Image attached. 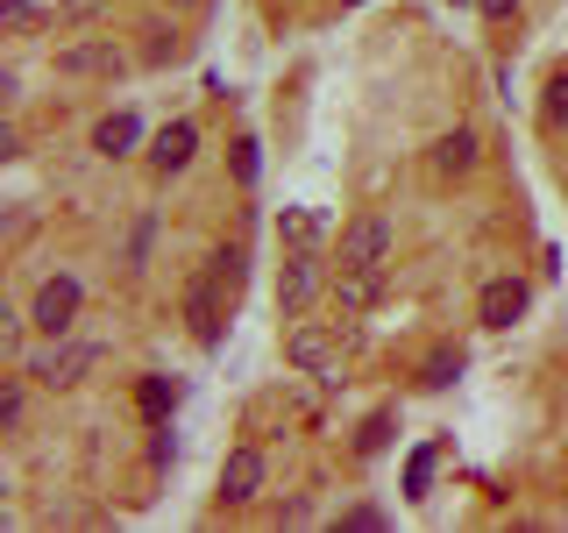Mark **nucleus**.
<instances>
[{
    "instance_id": "13",
    "label": "nucleus",
    "mask_w": 568,
    "mask_h": 533,
    "mask_svg": "<svg viewBox=\"0 0 568 533\" xmlns=\"http://www.w3.org/2000/svg\"><path fill=\"white\" fill-rule=\"evenodd\" d=\"M135 142H142V121L129 114V107H121V114H106L100 129H93V150H100V157H129Z\"/></svg>"
},
{
    "instance_id": "1",
    "label": "nucleus",
    "mask_w": 568,
    "mask_h": 533,
    "mask_svg": "<svg viewBox=\"0 0 568 533\" xmlns=\"http://www.w3.org/2000/svg\"><path fill=\"white\" fill-rule=\"evenodd\" d=\"M79 306H85V284L71 278V271H58V278L36 284V299H29V328L43 334V342H58V334H71Z\"/></svg>"
},
{
    "instance_id": "7",
    "label": "nucleus",
    "mask_w": 568,
    "mask_h": 533,
    "mask_svg": "<svg viewBox=\"0 0 568 533\" xmlns=\"http://www.w3.org/2000/svg\"><path fill=\"white\" fill-rule=\"evenodd\" d=\"M334 355H342V334L334 328H292V342H284V363L306 370V378H327Z\"/></svg>"
},
{
    "instance_id": "5",
    "label": "nucleus",
    "mask_w": 568,
    "mask_h": 533,
    "mask_svg": "<svg viewBox=\"0 0 568 533\" xmlns=\"http://www.w3.org/2000/svg\"><path fill=\"white\" fill-rule=\"evenodd\" d=\"M320 284H327V271H320V249H292V257H284V271H277V313L298 320L320 299Z\"/></svg>"
},
{
    "instance_id": "17",
    "label": "nucleus",
    "mask_w": 568,
    "mask_h": 533,
    "mask_svg": "<svg viewBox=\"0 0 568 533\" xmlns=\"http://www.w3.org/2000/svg\"><path fill=\"white\" fill-rule=\"evenodd\" d=\"M434 462H440V449H434V441L405 455V497H426V484H434Z\"/></svg>"
},
{
    "instance_id": "29",
    "label": "nucleus",
    "mask_w": 568,
    "mask_h": 533,
    "mask_svg": "<svg viewBox=\"0 0 568 533\" xmlns=\"http://www.w3.org/2000/svg\"><path fill=\"white\" fill-rule=\"evenodd\" d=\"M342 8H363V0H342Z\"/></svg>"
},
{
    "instance_id": "14",
    "label": "nucleus",
    "mask_w": 568,
    "mask_h": 533,
    "mask_svg": "<svg viewBox=\"0 0 568 533\" xmlns=\"http://www.w3.org/2000/svg\"><path fill=\"white\" fill-rule=\"evenodd\" d=\"M135 405H142V420H171V413H178V384L150 370V378L135 384Z\"/></svg>"
},
{
    "instance_id": "3",
    "label": "nucleus",
    "mask_w": 568,
    "mask_h": 533,
    "mask_svg": "<svg viewBox=\"0 0 568 533\" xmlns=\"http://www.w3.org/2000/svg\"><path fill=\"white\" fill-rule=\"evenodd\" d=\"M390 249H398V228H390L384 213H355L342 228V271H384Z\"/></svg>"
},
{
    "instance_id": "16",
    "label": "nucleus",
    "mask_w": 568,
    "mask_h": 533,
    "mask_svg": "<svg viewBox=\"0 0 568 533\" xmlns=\"http://www.w3.org/2000/svg\"><path fill=\"white\" fill-rule=\"evenodd\" d=\"M455 378H462V349H434V355L419 363V384H426V391H448Z\"/></svg>"
},
{
    "instance_id": "25",
    "label": "nucleus",
    "mask_w": 568,
    "mask_h": 533,
    "mask_svg": "<svg viewBox=\"0 0 568 533\" xmlns=\"http://www.w3.org/2000/svg\"><path fill=\"white\" fill-rule=\"evenodd\" d=\"M342 526H363V533H377V526H384V512H377V505H355Z\"/></svg>"
},
{
    "instance_id": "6",
    "label": "nucleus",
    "mask_w": 568,
    "mask_h": 533,
    "mask_svg": "<svg viewBox=\"0 0 568 533\" xmlns=\"http://www.w3.org/2000/svg\"><path fill=\"white\" fill-rule=\"evenodd\" d=\"M58 71H64V79H121L129 58H121L114 36H79V43L58 50Z\"/></svg>"
},
{
    "instance_id": "28",
    "label": "nucleus",
    "mask_w": 568,
    "mask_h": 533,
    "mask_svg": "<svg viewBox=\"0 0 568 533\" xmlns=\"http://www.w3.org/2000/svg\"><path fill=\"white\" fill-rule=\"evenodd\" d=\"M171 8H206V0H171Z\"/></svg>"
},
{
    "instance_id": "27",
    "label": "nucleus",
    "mask_w": 568,
    "mask_h": 533,
    "mask_svg": "<svg viewBox=\"0 0 568 533\" xmlns=\"http://www.w3.org/2000/svg\"><path fill=\"white\" fill-rule=\"evenodd\" d=\"M476 8H484L490 22H511V14H519V0H476Z\"/></svg>"
},
{
    "instance_id": "23",
    "label": "nucleus",
    "mask_w": 568,
    "mask_h": 533,
    "mask_svg": "<svg viewBox=\"0 0 568 533\" xmlns=\"http://www.w3.org/2000/svg\"><path fill=\"white\" fill-rule=\"evenodd\" d=\"M150 242H156V221L142 213V221H135V235H129V263H142V257H150Z\"/></svg>"
},
{
    "instance_id": "19",
    "label": "nucleus",
    "mask_w": 568,
    "mask_h": 533,
    "mask_svg": "<svg viewBox=\"0 0 568 533\" xmlns=\"http://www.w3.org/2000/svg\"><path fill=\"white\" fill-rule=\"evenodd\" d=\"M277 235L292 242V249H313V242H320V213H298V207H292V213L277 221Z\"/></svg>"
},
{
    "instance_id": "18",
    "label": "nucleus",
    "mask_w": 568,
    "mask_h": 533,
    "mask_svg": "<svg viewBox=\"0 0 568 533\" xmlns=\"http://www.w3.org/2000/svg\"><path fill=\"white\" fill-rule=\"evenodd\" d=\"M540 121H547V129H568V71H555V79H547V93H540Z\"/></svg>"
},
{
    "instance_id": "9",
    "label": "nucleus",
    "mask_w": 568,
    "mask_h": 533,
    "mask_svg": "<svg viewBox=\"0 0 568 533\" xmlns=\"http://www.w3.org/2000/svg\"><path fill=\"white\" fill-rule=\"evenodd\" d=\"M221 292H227V284L221 278H213V271H200V278H192L185 284V320H192V334H200V342L213 349V342H221Z\"/></svg>"
},
{
    "instance_id": "2",
    "label": "nucleus",
    "mask_w": 568,
    "mask_h": 533,
    "mask_svg": "<svg viewBox=\"0 0 568 533\" xmlns=\"http://www.w3.org/2000/svg\"><path fill=\"white\" fill-rule=\"evenodd\" d=\"M93 363H100V342H64V334H58V342H43L36 355H22V370H29L43 391L79 384V370H93Z\"/></svg>"
},
{
    "instance_id": "11",
    "label": "nucleus",
    "mask_w": 568,
    "mask_h": 533,
    "mask_svg": "<svg viewBox=\"0 0 568 533\" xmlns=\"http://www.w3.org/2000/svg\"><path fill=\"white\" fill-rule=\"evenodd\" d=\"M476 157H484V142H476L469 129H448V135L434 142V171H440V178H469Z\"/></svg>"
},
{
    "instance_id": "21",
    "label": "nucleus",
    "mask_w": 568,
    "mask_h": 533,
    "mask_svg": "<svg viewBox=\"0 0 568 533\" xmlns=\"http://www.w3.org/2000/svg\"><path fill=\"white\" fill-rule=\"evenodd\" d=\"M178 462V441H171V420H150V470H171Z\"/></svg>"
},
{
    "instance_id": "26",
    "label": "nucleus",
    "mask_w": 568,
    "mask_h": 533,
    "mask_svg": "<svg viewBox=\"0 0 568 533\" xmlns=\"http://www.w3.org/2000/svg\"><path fill=\"white\" fill-rule=\"evenodd\" d=\"M0 14H8V29H29L36 8H29V0H0Z\"/></svg>"
},
{
    "instance_id": "24",
    "label": "nucleus",
    "mask_w": 568,
    "mask_h": 533,
    "mask_svg": "<svg viewBox=\"0 0 568 533\" xmlns=\"http://www.w3.org/2000/svg\"><path fill=\"white\" fill-rule=\"evenodd\" d=\"M156 43H150V64H171L178 58V29H150Z\"/></svg>"
},
{
    "instance_id": "15",
    "label": "nucleus",
    "mask_w": 568,
    "mask_h": 533,
    "mask_svg": "<svg viewBox=\"0 0 568 533\" xmlns=\"http://www.w3.org/2000/svg\"><path fill=\"white\" fill-rule=\"evenodd\" d=\"M29 370H14L8 384H0V434H22V413H29Z\"/></svg>"
},
{
    "instance_id": "22",
    "label": "nucleus",
    "mask_w": 568,
    "mask_h": 533,
    "mask_svg": "<svg viewBox=\"0 0 568 533\" xmlns=\"http://www.w3.org/2000/svg\"><path fill=\"white\" fill-rule=\"evenodd\" d=\"M384 441H390V413H377V420H369V426H363V434H355V449H363V455H377V449H384Z\"/></svg>"
},
{
    "instance_id": "10",
    "label": "nucleus",
    "mask_w": 568,
    "mask_h": 533,
    "mask_svg": "<svg viewBox=\"0 0 568 533\" xmlns=\"http://www.w3.org/2000/svg\"><path fill=\"white\" fill-rule=\"evenodd\" d=\"M192 157H200V129H192V121H171V129H156V142H150V171H156V178H178Z\"/></svg>"
},
{
    "instance_id": "4",
    "label": "nucleus",
    "mask_w": 568,
    "mask_h": 533,
    "mask_svg": "<svg viewBox=\"0 0 568 533\" xmlns=\"http://www.w3.org/2000/svg\"><path fill=\"white\" fill-rule=\"evenodd\" d=\"M263 484H271V455H263L256 441L227 449V462H221V505H256Z\"/></svg>"
},
{
    "instance_id": "8",
    "label": "nucleus",
    "mask_w": 568,
    "mask_h": 533,
    "mask_svg": "<svg viewBox=\"0 0 568 533\" xmlns=\"http://www.w3.org/2000/svg\"><path fill=\"white\" fill-rule=\"evenodd\" d=\"M526 306H532V284L526 278H490L484 292H476V320H484V328H511Z\"/></svg>"
},
{
    "instance_id": "12",
    "label": "nucleus",
    "mask_w": 568,
    "mask_h": 533,
    "mask_svg": "<svg viewBox=\"0 0 568 533\" xmlns=\"http://www.w3.org/2000/svg\"><path fill=\"white\" fill-rule=\"evenodd\" d=\"M384 299V271H342L334 278V306L342 313H369Z\"/></svg>"
},
{
    "instance_id": "20",
    "label": "nucleus",
    "mask_w": 568,
    "mask_h": 533,
    "mask_svg": "<svg viewBox=\"0 0 568 533\" xmlns=\"http://www.w3.org/2000/svg\"><path fill=\"white\" fill-rule=\"evenodd\" d=\"M256 178H263V157H256V135H242V142H235V185L248 192V185H256Z\"/></svg>"
}]
</instances>
